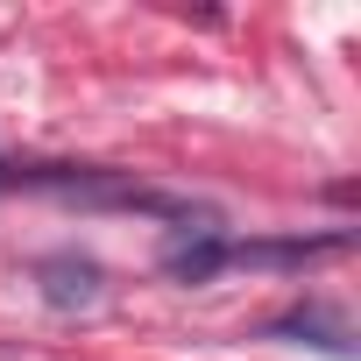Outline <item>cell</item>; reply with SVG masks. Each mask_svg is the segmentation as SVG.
<instances>
[{
	"mask_svg": "<svg viewBox=\"0 0 361 361\" xmlns=\"http://www.w3.org/2000/svg\"><path fill=\"white\" fill-rule=\"evenodd\" d=\"M269 333H326L319 347H333V354H347V326H340L333 312H319V305H312V312H283V319H276Z\"/></svg>",
	"mask_w": 361,
	"mask_h": 361,
	"instance_id": "277c9868",
	"label": "cell"
},
{
	"mask_svg": "<svg viewBox=\"0 0 361 361\" xmlns=\"http://www.w3.org/2000/svg\"><path fill=\"white\" fill-rule=\"evenodd\" d=\"M163 276H177V283H213L220 269H227V227L220 220H206V227H177L170 241H163Z\"/></svg>",
	"mask_w": 361,
	"mask_h": 361,
	"instance_id": "6da1fadb",
	"label": "cell"
},
{
	"mask_svg": "<svg viewBox=\"0 0 361 361\" xmlns=\"http://www.w3.org/2000/svg\"><path fill=\"white\" fill-rule=\"evenodd\" d=\"M347 234H290V241H227V269H305L319 255H340Z\"/></svg>",
	"mask_w": 361,
	"mask_h": 361,
	"instance_id": "3957f363",
	"label": "cell"
},
{
	"mask_svg": "<svg viewBox=\"0 0 361 361\" xmlns=\"http://www.w3.org/2000/svg\"><path fill=\"white\" fill-rule=\"evenodd\" d=\"M36 283H43V305L50 312H92L99 290H106V269L92 255H43L36 262Z\"/></svg>",
	"mask_w": 361,
	"mask_h": 361,
	"instance_id": "7a4b0ae2",
	"label": "cell"
}]
</instances>
